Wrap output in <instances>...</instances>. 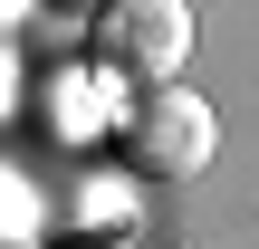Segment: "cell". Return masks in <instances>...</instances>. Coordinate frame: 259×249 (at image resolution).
<instances>
[{"label":"cell","instance_id":"1","mask_svg":"<svg viewBox=\"0 0 259 249\" xmlns=\"http://www.w3.org/2000/svg\"><path fill=\"white\" fill-rule=\"evenodd\" d=\"M115 144H125V163H135L144 182H192V173L221 154V125H211V106L173 77V86H144V96L125 106Z\"/></svg>","mask_w":259,"mask_h":249},{"label":"cell","instance_id":"2","mask_svg":"<svg viewBox=\"0 0 259 249\" xmlns=\"http://www.w3.org/2000/svg\"><path fill=\"white\" fill-rule=\"evenodd\" d=\"M192 58V10L183 0H96V67L135 86H173Z\"/></svg>","mask_w":259,"mask_h":249},{"label":"cell","instance_id":"3","mask_svg":"<svg viewBox=\"0 0 259 249\" xmlns=\"http://www.w3.org/2000/svg\"><path fill=\"white\" fill-rule=\"evenodd\" d=\"M19 106V48H10V19H0V115Z\"/></svg>","mask_w":259,"mask_h":249},{"label":"cell","instance_id":"4","mask_svg":"<svg viewBox=\"0 0 259 249\" xmlns=\"http://www.w3.org/2000/svg\"><path fill=\"white\" fill-rule=\"evenodd\" d=\"M67 10H96V0H67Z\"/></svg>","mask_w":259,"mask_h":249},{"label":"cell","instance_id":"5","mask_svg":"<svg viewBox=\"0 0 259 249\" xmlns=\"http://www.w3.org/2000/svg\"><path fill=\"white\" fill-rule=\"evenodd\" d=\"M183 10H192V0H183Z\"/></svg>","mask_w":259,"mask_h":249}]
</instances>
